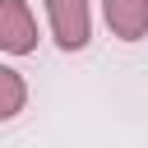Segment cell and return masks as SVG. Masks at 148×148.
<instances>
[{"instance_id":"obj_4","label":"cell","mask_w":148,"mask_h":148,"mask_svg":"<svg viewBox=\"0 0 148 148\" xmlns=\"http://www.w3.org/2000/svg\"><path fill=\"white\" fill-rule=\"evenodd\" d=\"M23 102H28V83H23V74L9 69V65H0V120H14V116L23 111Z\"/></svg>"},{"instance_id":"obj_3","label":"cell","mask_w":148,"mask_h":148,"mask_svg":"<svg viewBox=\"0 0 148 148\" xmlns=\"http://www.w3.org/2000/svg\"><path fill=\"white\" fill-rule=\"evenodd\" d=\"M102 14L120 42H139L148 28V0H102Z\"/></svg>"},{"instance_id":"obj_2","label":"cell","mask_w":148,"mask_h":148,"mask_svg":"<svg viewBox=\"0 0 148 148\" xmlns=\"http://www.w3.org/2000/svg\"><path fill=\"white\" fill-rule=\"evenodd\" d=\"M0 51L5 56L37 51V18H32L28 0H0Z\"/></svg>"},{"instance_id":"obj_1","label":"cell","mask_w":148,"mask_h":148,"mask_svg":"<svg viewBox=\"0 0 148 148\" xmlns=\"http://www.w3.org/2000/svg\"><path fill=\"white\" fill-rule=\"evenodd\" d=\"M46 18H51V37L60 51H83L92 37V14L88 0H46Z\"/></svg>"}]
</instances>
